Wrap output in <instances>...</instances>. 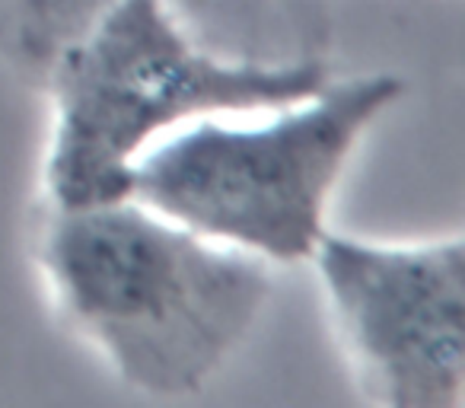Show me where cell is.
<instances>
[{
    "label": "cell",
    "instance_id": "obj_1",
    "mask_svg": "<svg viewBox=\"0 0 465 408\" xmlns=\"http://www.w3.org/2000/svg\"><path fill=\"white\" fill-rule=\"evenodd\" d=\"M39 265L71 329L150 399H188L211 386L272 297L268 262L128 194L48 208Z\"/></svg>",
    "mask_w": 465,
    "mask_h": 408
},
{
    "label": "cell",
    "instance_id": "obj_2",
    "mask_svg": "<svg viewBox=\"0 0 465 408\" xmlns=\"http://www.w3.org/2000/svg\"><path fill=\"white\" fill-rule=\"evenodd\" d=\"M329 80V58H232L194 39L169 0H112L42 80L48 208L124 198L134 163L166 134L207 115L281 109Z\"/></svg>",
    "mask_w": 465,
    "mask_h": 408
},
{
    "label": "cell",
    "instance_id": "obj_3",
    "mask_svg": "<svg viewBox=\"0 0 465 408\" xmlns=\"http://www.w3.org/2000/svg\"><path fill=\"white\" fill-rule=\"evenodd\" d=\"M401 96L399 74H357L262 122L198 118L134 163L128 198L272 265L310 262L357 144Z\"/></svg>",
    "mask_w": 465,
    "mask_h": 408
},
{
    "label": "cell",
    "instance_id": "obj_4",
    "mask_svg": "<svg viewBox=\"0 0 465 408\" xmlns=\"http://www.w3.org/2000/svg\"><path fill=\"white\" fill-rule=\"evenodd\" d=\"M331 319L370 402L465 405V240L325 234L312 253Z\"/></svg>",
    "mask_w": 465,
    "mask_h": 408
},
{
    "label": "cell",
    "instance_id": "obj_5",
    "mask_svg": "<svg viewBox=\"0 0 465 408\" xmlns=\"http://www.w3.org/2000/svg\"><path fill=\"white\" fill-rule=\"evenodd\" d=\"M112 0H0V65L26 84L45 80L58 52ZM185 29L213 52L252 61L325 58V0H169Z\"/></svg>",
    "mask_w": 465,
    "mask_h": 408
}]
</instances>
